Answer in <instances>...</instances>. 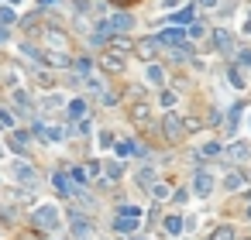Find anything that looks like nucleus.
<instances>
[{
  "label": "nucleus",
  "instance_id": "a211bd4d",
  "mask_svg": "<svg viewBox=\"0 0 251 240\" xmlns=\"http://www.w3.org/2000/svg\"><path fill=\"white\" fill-rule=\"evenodd\" d=\"M117 175H121V165L110 162V165H107V179H117Z\"/></svg>",
  "mask_w": 251,
  "mask_h": 240
},
{
  "label": "nucleus",
  "instance_id": "0eeeda50",
  "mask_svg": "<svg viewBox=\"0 0 251 240\" xmlns=\"http://www.w3.org/2000/svg\"><path fill=\"white\" fill-rule=\"evenodd\" d=\"M158 45H162V42H158V38H152V42H141V45H138V55H145V59H152Z\"/></svg>",
  "mask_w": 251,
  "mask_h": 240
},
{
  "label": "nucleus",
  "instance_id": "39448f33",
  "mask_svg": "<svg viewBox=\"0 0 251 240\" xmlns=\"http://www.w3.org/2000/svg\"><path fill=\"white\" fill-rule=\"evenodd\" d=\"M193 189H196V195H210V192H213V179H210L206 172H200V175H196V185H193Z\"/></svg>",
  "mask_w": 251,
  "mask_h": 240
},
{
  "label": "nucleus",
  "instance_id": "f8f14e48",
  "mask_svg": "<svg viewBox=\"0 0 251 240\" xmlns=\"http://www.w3.org/2000/svg\"><path fill=\"white\" fill-rule=\"evenodd\" d=\"M175 21H179V24H189V21H193V4L183 7V11H175Z\"/></svg>",
  "mask_w": 251,
  "mask_h": 240
},
{
  "label": "nucleus",
  "instance_id": "9b49d317",
  "mask_svg": "<svg viewBox=\"0 0 251 240\" xmlns=\"http://www.w3.org/2000/svg\"><path fill=\"white\" fill-rule=\"evenodd\" d=\"M69 113H73L76 120H79V117H86V103H83V100H73V103H69Z\"/></svg>",
  "mask_w": 251,
  "mask_h": 240
},
{
  "label": "nucleus",
  "instance_id": "f3484780",
  "mask_svg": "<svg viewBox=\"0 0 251 240\" xmlns=\"http://www.w3.org/2000/svg\"><path fill=\"white\" fill-rule=\"evenodd\" d=\"M0 127H14V117L7 110H0Z\"/></svg>",
  "mask_w": 251,
  "mask_h": 240
},
{
  "label": "nucleus",
  "instance_id": "f257e3e1",
  "mask_svg": "<svg viewBox=\"0 0 251 240\" xmlns=\"http://www.w3.org/2000/svg\"><path fill=\"white\" fill-rule=\"evenodd\" d=\"M138 223H141V210H138V206H121V210H117L114 226H117L121 233H134V230H138Z\"/></svg>",
  "mask_w": 251,
  "mask_h": 240
},
{
  "label": "nucleus",
  "instance_id": "6ab92c4d",
  "mask_svg": "<svg viewBox=\"0 0 251 240\" xmlns=\"http://www.w3.org/2000/svg\"><path fill=\"white\" fill-rule=\"evenodd\" d=\"M148 79H152V83H162V69L152 65V69H148Z\"/></svg>",
  "mask_w": 251,
  "mask_h": 240
},
{
  "label": "nucleus",
  "instance_id": "2eb2a0df",
  "mask_svg": "<svg viewBox=\"0 0 251 240\" xmlns=\"http://www.w3.org/2000/svg\"><path fill=\"white\" fill-rule=\"evenodd\" d=\"M73 230H76V237H86V220L76 216V220H73Z\"/></svg>",
  "mask_w": 251,
  "mask_h": 240
},
{
  "label": "nucleus",
  "instance_id": "1a4fd4ad",
  "mask_svg": "<svg viewBox=\"0 0 251 240\" xmlns=\"http://www.w3.org/2000/svg\"><path fill=\"white\" fill-rule=\"evenodd\" d=\"M210 240H234V230L231 226H217V230L210 233Z\"/></svg>",
  "mask_w": 251,
  "mask_h": 240
},
{
  "label": "nucleus",
  "instance_id": "dca6fc26",
  "mask_svg": "<svg viewBox=\"0 0 251 240\" xmlns=\"http://www.w3.org/2000/svg\"><path fill=\"white\" fill-rule=\"evenodd\" d=\"M165 124H169V134H172V137H175V134H179V120H175V117H172V113H169V117H165Z\"/></svg>",
  "mask_w": 251,
  "mask_h": 240
},
{
  "label": "nucleus",
  "instance_id": "423d86ee",
  "mask_svg": "<svg viewBox=\"0 0 251 240\" xmlns=\"http://www.w3.org/2000/svg\"><path fill=\"white\" fill-rule=\"evenodd\" d=\"M34 134H38L42 141H48V144L62 137V131H59V127H45V124H38V127H34Z\"/></svg>",
  "mask_w": 251,
  "mask_h": 240
},
{
  "label": "nucleus",
  "instance_id": "5701e85b",
  "mask_svg": "<svg viewBox=\"0 0 251 240\" xmlns=\"http://www.w3.org/2000/svg\"><path fill=\"white\" fill-rule=\"evenodd\" d=\"M4 38H7V31H0V42H4Z\"/></svg>",
  "mask_w": 251,
  "mask_h": 240
},
{
  "label": "nucleus",
  "instance_id": "20e7f679",
  "mask_svg": "<svg viewBox=\"0 0 251 240\" xmlns=\"http://www.w3.org/2000/svg\"><path fill=\"white\" fill-rule=\"evenodd\" d=\"M186 38H189V31H183V28H165V31H158V42H162V45H172V48H183Z\"/></svg>",
  "mask_w": 251,
  "mask_h": 240
},
{
  "label": "nucleus",
  "instance_id": "6e6552de",
  "mask_svg": "<svg viewBox=\"0 0 251 240\" xmlns=\"http://www.w3.org/2000/svg\"><path fill=\"white\" fill-rule=\"evenodd\" d=\"M52 182H55V189H59V192H62V195H73V182H69V179H65V175H55V179H52Z\"/></svg>",
  "mask_w": 251,
  "mask_h": 240
},
{
  "label": "nucleus",
  "instance_id": "4be33fe9",
  "mask_svg": "<svg viewBox=\"0 0 251 240\" xmlns=\"http://www.w3.org/2000/svg\"><path fill=\"white\" fill-rule=\"evenodd\" d=\"M200 4H206V7H213V4H217V0H200Z\"/></svg>",
  "mask_w": 251,
  "mask_h": 240
},
{
  "label": "nucleus",
  "instance_id": "aec40b11",
  "mask_svg": "<svg viewBox=\"0 0 251 240\" xmlns=\"http://www.w3.org/2000/svg\"><path fill=\"white\" fill-rule=\"evenodd\" d=\"M59 4V0H42V7H55Z\"/></svg>",
  "mask_w": 251,
  "mask_h": 240
},
{
  "label": "nucleus",
  "instance_id": "4468645a",
  "mask_svg": "<svg viewBox=\"0 0 251 240\" xmlns=\"http://www.w3.org/2000/svg\"><path fill=\"white\" fill-rule=\"evenodd\" d=\"M117 151H121V154H138V151H141V148H138V144H131V141H124V144H121V148H117Z\"/></svg>",
  "mask_w": 251,
  "mask_h": 240
},
{
  "label": "nucleus",
  "instance_id": "f03ea898",
  "mask_svg": "<svg viewBox=\"0 0 251 240\" xmlns=\"http://www.w3.org/2000/svg\"><path fill=\"white\" fill-rule=\"evenodd\" d=\"M59 220H62V213L55 206H38L34 210V226L38 230H59Z\"/></svg>",
  "mask_w": 251,
  "mask_h": 240
},
{
  "label": "nucleus",
  "instance_id": "412c9836",
  "mask_svg": "<svg viewBox=\"0 0 251 240\" xmlns=\"http://www.w3.org/2000/svg\"><path fill=\"white\" fill-rule=\"evenodd\" d=\"M244 31H248V34H251V14H248V24H244Z\"/></svg>",
  "mask_w": 251,
  "mask_h": 240
},
{
  "label": "nucleus",
  "instance_id": "9d476101",
  "mask_svg": "<svg viewBox=\"0 0 251 240\" xmlns=\"http://www.w3.org/2000/svg\"><path fill=\"white\" fill-rule=\"evenodd\" d=\"M183 223H186V220H179V216H169V220H165V230H169V233H183Z\"/></svg>",
  "mask_w": 251,
  "mask_h": 240
},
{
  "label": "nucleus",
  "instance_id": "ddd939ff",
  "mask_svg": "<svg viewBox=\"0 0 251 240\" xmlns=\"http://www.w3.org/2000/svg\"><path fill=\"white\" fill-rule=\"evenodd\" d=\"M231 158H234V162H241V158H248V144H234V148H231Z\"/></svg>",
  "mask_w": 251,
  "mask_h": 240
},
{
  "label": "nucleus",
  "instance_id": "7ed1b4c3",
  "mask_svg": "<svg viewBox=\"0 0 251 240\" xmlns=\"http://www.w3.org/2000/svg\"><path fill=\"white\" fill-rule=\"evenodd\" d=\"M131 28H134V17H131V14L107 17V21L100 24V31H103V34H121V31H131Z\"/></svg>",
  "mask_w": 251,
  "mask_h": 240
},
{
  "label": "nucleus",
  "instance_id": "b1692460",
  "mask_svg": "<svg viewBox=\"0 0 251 240\" xmlns=\"http://www.w3.org/2000/svg\"><path fill=\"white\" fill-rule=\"evenodd\" d=\"M11 4H17V0H11Z\"/></svg>",
  "mask_w": 251,
  "mask_h": 240
}]
</instances>
